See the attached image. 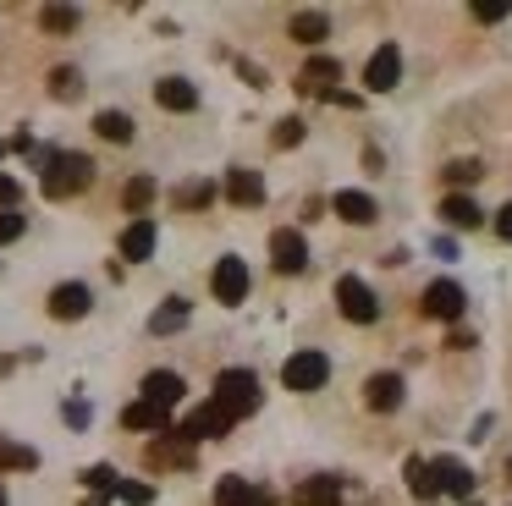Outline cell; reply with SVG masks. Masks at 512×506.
Here are the masks:
<instances>
[{
  "label": "cell",
  "instance_id": "e575fe53",
  "mask_svg": "<svg viewBox=\"0 0 512 506\" xmlns=\"http://www.w3.org/2000/svg\"><path fill=\"white\" fill-rule=\"evenodd\" d=\"M270 143H276V149H292V143H303V121H298V116L276 121V138H270Z\"/></svg>",
  "mask_w": 512,
  "mask_h": 506
},
{
  "label": "cell",
  "instance_id": "1f68e13d",
  "mask_svg": "<svg viewBox=\"0 0 512 506\" xmlns=\"http://www.w3.org/2000/svg\"><path fill=\"white\" fill-rule=\"evenodd\" d=\"M111 495H122L127 506H149L155 501V484H133V479H116V490Z\"/></svg>",
  "mask_w": 512,
  "mask_h": 506
},
{
  "label": "cell",
  "instance_id": "7402d4cb",
  "mask_svg": "<svg viewBox=\"0 0 512 506\" xmlns=\"http://www.w3.org/2000/svg\"><path fill=\"white\" fill-rule=\"evenodd\" d=\"M122 424H127V429H155V435H166V429H171V413L138 396L133 407H122Z\"/></svg>",
  "mask_w": 512,
  "mask_h": 506
},
{
  "label": "cell",
  "instance_id": "ac0fdd59",
  "mask_svg": "<svg viewBox=\"0 0 512 506\" xmlns=\"http://www.w3.org/2000/svg\"><path fill=\"white\" fill-rule=\"evenodd\" d=\"M226 198L232 204H243V209H254V204H265V182H259V171H226Z\"/></svg>",
  "mask_w": 512,
  "mask_h": 506
},
{
  "label": "cell",
  "instance_id": "5b68a950",
  "mask_svg": "<svg viewBox=\"0 0 512 506\" xmlns=\"http://www.w3.org/2000/svg\"><path fill=\"white\" fill-rule=\"evenodd\" d=\"M419 308L430 319H441V325H457V319H463V308H468V297H463V286H457V281H435V286H424Z\"/></svg>",
  "mask_w": 512,
  "mask_h": 506
},
{
  "label": "cell",
  "instance_id": "4fadbf2b",
  "mask_svg": "<svg viewBox=\"0 0 512 506\" xmlns=\"http://www.w3.org/2000/svg\"><path fill=\"white\" fill-rule=\"evenodd\" d=\"M215 506H270V490H259V484L226 473V479L215 484Z\"/></svg>",
  "mask_w": 512,
  "mask_h": 506
},
{
  "label": "cell",
  "instance_id": "4dcf8cb0",
  "mask_svg": "<svg viewBox=\"0 0 512 506\" xmlns=\"http://www.w3.org/2000/svg\"><path fill=\"white\" fill-rule=\"evenodd\" d=\"M39 22H45L50 33H72V28H78V6H45V11H39Z\"/></svg>",
  "mask_w": 512,
  "mask_h": 506
},
{
  "label": "cell",
  "instance_id": "8992f818",
  "mask_svg": "<svg viewBox=\"0 0 512 506\" xmlns=\"http://www.w3.org/2000/svg\"><path fill=\"white\" fill-rule=\"evenodd\" d=\"M270 264H276L281 275H303V270H309V242H303V231L281 226L276 237H270Z\"/></svg>",
  "mask_w": 512,
  "mask_h": 506
},
{
  "label": "cell",
  "instance_id": "277c9868",
  "mask_svg": "<svg viewBox=\"0 0 512 506\" xmlns=\"http://www.w3.org/2000/svg\"><path fill=\"white\" fill-rule=\"evenodd\" d=\"M336 308H342L353 325H375V319H380V297L369 292L358 275H342V281H336Z\"/></svg>",
  "mask_w": 512,
  "mask_h": 506
},
{
  "label": "cell",
  "instance_id": "6da1fadb",
  "mask_svg": "<svg viewBox=\"0 0 512 506\" xmlns=\"http://www.w3.org/2000/svg\"><path fill=\"white\" fill-rule=\"evenodd\" d=\"M89 182H94V160H89V154H50L45 176H39L45 198H72V193H83Z\"/></svg>",
  "mask_w": 512,
  "mask_h": 506
},
{
  "label": "cell",
  "instance_id": "30bf717a",
  "mask_svg": "<svg viewBox=\"0 0 512 506\" xmlns=\"http://www.w3.org/2000/svg\"><path fill=\"white\" fill-rule=\"evenodd\" d=\"M193 462V440L182 429H166V435L149 446V468H188Z\"/></svg>",
  "mask_w": 512,
  "mask_h": 506
},
{
  "label": "cell",
  "instance_id": "2e32d148",
  "mask_svg": "<svg viewBox=\"0 0 512 506\" xmlns=\"http://www.w3.org/2000/svg\"><path fill=\"white\" fill-rule=\"evenodd\" d=\"M182 391H188V385H182V374H171V369H155V374H144V402L166 407V413L182 402Z\"/></svg>",
  "mask_w": 512,
  "mask_h": 506
},
{
  "label": "cell",
  "instance_id": "52a82bcc",
  "mask_svg": "<svg viewBox=\"0 0 512 506\" xmlns=\"http://www.w3.org/2000/svg\"><path fill=\"white\" fill-rule=\"evenodd\" d=\"M397 77H402V50L397 44H380V50L369 55V66H364V88L369 94H391Z\"/></svg>",
  "mask_w": 512,
  "mask_h": 506
},
{
  "label": "cell",
  "instance_id": "f35d334b",
  "mask_svg": "<svg viewBox=\"0 0 512 506\" xmlns=\"http://www.w3.org/2000/svg\"><path fill=\"white\" fill-rule=\"evenodd\" d=\"M17 198H23V187H17V176H0V209H17Z\"/></svg>",
  "mask_w": 512,
  "mask_h": 506
},
{
  "label": "cell",
  "instance_id": "d6a6232c",
  "mask_svg": "<svg viewBox=\"0 0 512 506\" xmlns=\"http://www.w3.org/2000/svg\"><path fill=\"white\" fill-rule=\"evenodd\" d=\"M479 176H485V171H479V160H452V165H446V182H452V187H474Z\"/></svg>",
  "mask_w": 512,
  "mask_h": 506
},
{
  "label": "cell",
  "instance_id": "3957f363",
  "mask_svg": "<svg viewBox=\"0 0 512 506\" xmlns=\"http://www.w3.org/2000/svg\"><path fill=\"white\" fill-rule=\"evenodd\" d=\"M325 380H331V358L314 352V347L292 352V358L281 363V385H287V391H320Z\"/></svg>",
  "mask_w": 512,
  "mask_h": 506
},
{
  "label": "cell",
  "instance_id": "7c38bea8",
  "mask_svg": "<svg viewBox=\"0 0 512 506\" xmlns=\"http://www.w3.org/2000/svg\"><path fill=\"white\" fill-rule=\"evenodd\" d=\"M292 506H342V479H336V473L303 479L298 490H292Z\"/></svg>",
  "mask_w": 512,
  "mask_h": 506
},
{
  "label": "cell",
  "instance_id": "d6986e66",
  "mask_svg": "<svg viewBox=\"0 0 512 506\" xmlns=\"http://www.w3.org/2000/svg\"><path fill=\"white\" fill-rule=\"evenodd\" d=\"M89 286H78V281H67V286H56V292H50V314L56 319H83L89 314Z\"/></svg>",
  "mask_w": 512,
  "mask_h": 506
},
{
  "label": "cell",
  "instance_id": "9a60e30c",
  "mask_svg": "<svg viewBox=\"0 0 512 506\" xmlns=\"http://www.w3.org/2000/svg\"><path fill=\"white\" fill-rule=\"evenodd\" d=\"M430 473H435V490L457 495V501H468V495H474V473H468L457 457H441V462H430Z\"/></svg>",
  "mask_w": 512,
  "mask_h": 506
},
{
  "label": "cell",
  "instance_id": "ffe728a7",
  "mask_svg": "<svg viewBox=\"0 0 512 506\" xmlns=\"http://www.w3.org/2000/svg\"><path fill=\"white\" fill-rule=\"evenodd\" d=\"M441 220H446V226H457V231H474L479 220H485V209H479L468 193H446L441 198Z\"/></svg>",
  "mask_w": 512,
  "mask_h": 506
},
{
  "label": "cell",
  "instance_id": "b9f144b4",
  "mask_svg": "<svg viewBox=\"0 0 512 506\" xmlns=\"http://www.w3.org/2000/svg\"><path fill=\"white\" fill-rule=\"evenodd\" d=\"M83 506H105V495H89V501H83Z\"/></svg>",
  "mask_w": 512,
  "mask_h": 506
},
{
  "label": "cell",
  "instance_id": "4316f807",
  "mask_svg": "<svg viewBox=\"0 0 512 506\" xmlns=\"http://www.w3.org/2000/svg\"><path fill=\"white\" fill-rule=\"evenodd\" d=\"M0 468H39V451L34 446H17V440H6L0 435Z\"/></svg>",
  "mask_w": 512,
  "mask_h": 506
},
{
  "label": "cell",
  "instance_id": "d4e9b609",
  "mask_svg": "<svg viewBox=\"0 0 512 506\" xmlns=\"http://www.w3.org/2000/svg\"><path fill=\"white\" fill-rule=\"evenodd\" d=\"M94 132H100L105 143H133V116H122V110H100V116H94Z\"/></svg>",
  "mask_w": 512,
  "mask_h": 506
},
{
  "label": "cell",
  "instance_id": "44dd1931",
  "mask_svg": "<svg viewBox=\"0 0 512 506\" xmlns=\"http://www.w3.org/2000/svg\"><path fill=\"white\" fill-rule=\"evenodd\" d=\"M287 33H292L298 44H309V50H314V44L331 39V17H325V11H298V17L287 22Z\"/></svg>",
  "mask_w": 512,
  "mask_h": 506
},
{
  "label": "cell",
  "instance_id": "f546056e",
  "mask_svg": "<svg viewBox=\"0 0 512 506\" xmlns=\"http://www.w3.org/2000/svg\"><path fill=\"white\" fill-rule=\"evenodd\" d=\"M50 94H56V99H78L83 94V77L72 72V66H56V72H50Z\"/></svg>",
  "mask_w": 512,
  "mask_h": 506
},
{
  "label": "cell",
  "instance_id": "d590c367",
  "mask_svg": "<svg viewBox=\"0 0 512 506\" xmlns=\"http://www.w3.org/2000/svg\"><path fill=\"white\" fill-rule=\"evenodd\" d=\"M28 231V220L17 215V209H0V242H17Z\"/></svg>",
  "mask_w": 512,
  "mask_h": 506
},
{
  "label": "cell",
  "instance_id": "ab89813d",
  "mask_svg": "<svg viewBox=\"0 0 512 506\" xmlns=\"http://www.w3.org/2000/svg\"><path fill=\"white\" fill-rule=\"evenodd\" d=\"M446 347H457V352H468V347H474V330H452V336H446Z\"/></svg>",
  "mask_w": 512,
  "mask_h": 506
},
{
  "label": "cell",
  "instance_id": "ba28073f",
  "mask_svg": "<svg viewBox=\"0 0 512 506\" xmlns=\"http://www.w3.org/2000/svg\"><path fill=\"white\" fill-rule=\"evenodd\" d=\"M210 292H215V303H243L248 297V264L243 259H221L215 264V275H210Z\"/></svg>",
  "mask_w": 512,
  "mask_h": 506
},
{
  "label": "cell",
  "instance_id": "60d3db41",
  "mask_svg": "<svg viewBox=\"0 0 512 506\" xmlns=\"http://www.w3.org/2000/svg\"><path fill=\"white\" fill-rule=\"evenodd\" d=\"M496 231H501V242H512V204L496 215Z\"/></svg>",
  "mask_w": 512,
  "mask_h": 506
},
{
  "label": "cell",
  "instance_id": "cb8c5ba5",
  "mask_svg": "<svg viewBox=\"0 0 512 506\" xmlns=\"http://www.w3.org/2000/svg\"><path fill=\"white\" fill-rule=\"evenodd\" d=\"M336 215H342L347 226H369L380 209H375V198H369V193H336Z\"/></svg>",
  "mask_w": 512,
  "mask_h": 506
},
{
  "label": "cell",
  "instance_id": "9c48e42d",
  "mask_svg": "<svg viewBox=\"0 0 512 506\" xmlns=\"http://www.w3.org/2000/svg\"><path fill=\"white\" fill-rule=\"evenodd\" d=\"M336 83H342V66H336L331 55H309V61H303V72H298V88H303V94L331 99Z\"/></svg>",
  "mask_w": 512,
  "mask_h": 506
},
{
  "label": "cell",
  "instance_id": "83f0119b",
  "mask_svg": "<svg viewBox=\"0 0 512 506\" xmlns=\"http://www.w3.org/2000/svg\"><path fill=\"white\" fill-rule=\"evenodd\" d=\"M122 204L144 220V209L155 204V182H149V176H133V182H127V193H122Z\"/></svg>",
  "mask_w": 512,
  "mask_h": 506
},
{
  "label": "cell",
  "instance_id": "7bdbcfd3",
  "mask_svg": "<svg viewBox=\"0 0 512 506\" xmlns=\"http://www.w3.org/2000/svg\"><path fill=\"white\" fill-rule=\"evenodd\" d=\"M0 506H6V490H0Z\"/></svg>",
  "mask_w": 512,
  "mask_h": 506
},
{
  "label": "cell",
  "instance_id": "e0dca14e",
  "mask_svg": "<svg viewBox=\"0 0 512 506\" xmlns=\"http://www.w3.org/2000/svg\"><path fill=\"white\" fill-rule=\"evenodd\" d=\"M364 402L375 407V413H397L402 407V374H369Z\"/></svg>",
  "mask_w": 512,
  "mask_h": 506
},
{
  "label": "cell",
  "instance_id": "836d02e7",
  "mask_svg": "<svg viewBox=\"0 0 512 506\" xmlns=\"http://www.w3.org/2000/svg\"><path fill=\"white\" fill-rule=\"evenodd\" d=\"M210 198H215L210 182H188V187L177 193V204H182V209H199V204H210Z\"/></svg>",
  "mask_w": 512,
  "mask_h": 506
},
{
  "label": "cell",
  "instance_id": "7a4b0ae2",
  "mask_svg": "<svg viewBox=\"0 0 512 506\" xmlns=\"http://www.w3.org/2000/svg\"><path fill=\"white\" fill-rule=\"evenodd\" d=\"M210 402L237 424V418L259 413V380H254L248 369H221V380H215V396H210Z\"/></svg>",
  "mask_w": 512,
  "mask_h": 506
},
{
  "label": "cell",
  "instance_id": "5bb4252c",
  "mask_svg": "<svg viewBox=\"0 0 512 506\" xmlns=\"http://www.w3.org/2000/svg\"><path fill=\"white\" fill-rule=\"evenodd\" d=\"M155 105H160V110H177V116H188V110L199 105V88H193L188 77H160V83H155Z\"/></svg>",
  "mask_w": 512,
  "mask_h": 506
},
{
  "label": "cell",
  "instance_id": "603a6c76",
  "mask_svg": "<svg viewBox=\"0 0 512 506\" xmlns=\"http://www.w3.org/2000/svg\"><path fill=\"white\" fill-rule=\"evenodd\" d=\"M155 253V220H133L122 231V259H149Z\"/></svg>",
  "mask_w": 512,
  "mask_h": 506
},
{
  "label": "cell",
  "instance_id": "f6af8a7d",
  "mask_svg": "<svg viewBox=\"0 0 512 506\" xmlns=\"http://www.w3.org/2000/svg\"><path fill=\"white\" fill-rule=\"evenodd\" d=\"M468 506H479V501H468Z\"/></svg>",
  "mask_w": 512,
  "mask_h": 506
},
{
  "label": "cell",
  "instance_id": "f1b7e54d",
  "mask_svg": "<svg viewBox=\"0 0 512 506\" xmlns=\"http://www.w3.org/2000/svg\"><path fill=\"white\" fill-rule=\"evenodd\" d=\"M408 490L419 495V501H430V495H435V473H430V462H424V457H408Z\"/></svg>",
  "mask_w": 512,
  "mask_h": 506
},
{
  "label": "cell",
  "instance_id": "ee69618b",
  "mask_svg": "<svg viewBox=\"0 0 512 506\" xmlns=\"http://www.w3.org/2000/svg\"><path fill=\"white\" fill-rule=\"evenodd\" d=\"M0 154H6V143H0Z\"/></svg>",
  "mask_w": 512,
  "mask_h": 506
},
{
  "label": "cell",
  "instance_id": "74e56055",
  "mask_svg": "<svg viewBox=\"0 0 512 506\" xmlns=\"http://www.w3.org/2000/svg\"><path fill=\"white\" fill-rule=\"evenodd\" d=\"M512 11V0H474V17L479 22H501Z\"/></svg>",
  "mask_w": 512,
  "mask_h": 506
},
{
  "label": "cell",
  "instance_id": "484cf974",
  "mask_svg": "<svg viewBox=\"0 0 512 506\" xmlns=\"http://www.w3.org/2000/svg\"><path fill=\"white\" fill-rule=\"evenodd\" d=\"M182 325H188V297H171V303L155 308V319H149L155 336H171V330H182Z\"/></svg>",
  "mask_w": 512,
  "mask_h": 506
},
{
  "label": "cell",
  "instance_id": "8d00e7d4",
  "mask_svg": "<svg viewBox=\"0 0 512 506\" xmlns=\"http://www.w3.org/2000/svg\"><path fill=\"white\" fill-rule=\"evenodd\" d=\"M83 484H89L94 495H111L116 490V468H89V473H83Z\"/></svg>",
  "mask_w": 512,
  "mask_h": 506
},
{
  "label": "cell",
  "instance_id": "8fae6325",
  "mask_svg": "<svg viewBox=\"0 0 512 506\" xmlns=\"http://www.w3.org/2000/svg\"><path fill=\"white\" fill-rule=\"evenodd\" d=\"M226 429H232V418H226L215 402H204V407H193V413H188V424H182V435H188V440H221Z\"/></svg>",
  "mask_w": 512,
  "mask_h": 506
}]
</instances>
